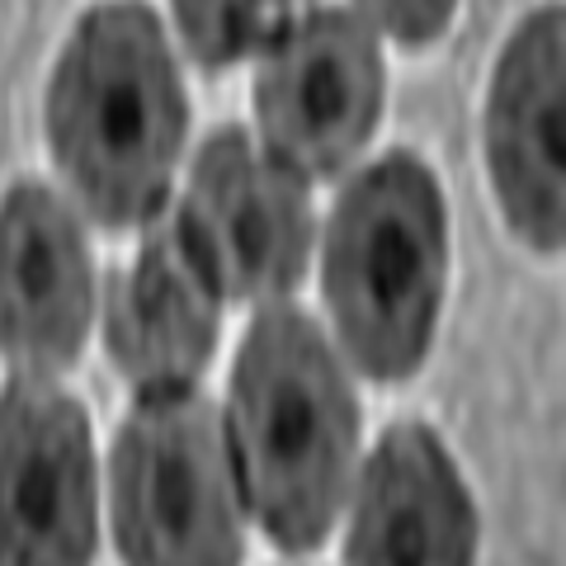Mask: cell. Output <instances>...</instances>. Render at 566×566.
<instances>
[{
  "label": "cell",
  "mask_w": 566,
  "mask_h": 566,
  "mask_svg": "<svg viewBox=\"0 0 566 566\" xmlns=\"http://www.w3.org/2000/svg\"><path fill=\"white\" fill-rule=\"evenodd\" d=\"M476 520L449 449L424 424H392L354 495L345 566H472Z\"/></svg>",
  "instance_id": "10"
},
{
  "label": "cell",
  "mask_w": 566,
  "mask_h": 566,
  "mask_svg": "<svg viewBox=\"0 0 566 566\" xmlns=\"http://www.w3.org/2000/svg\"><path fill=\"white\" fill-rule=\"evenodd\" d=\"M255 109L279 166L297 180L340 175L382 109V52L374 29L345 10L293 20L264 48Z\"/></svg>",
  "instance_id": "5"
},
{
  "label": "cell",
  "mask_w": 566,
  "mask_h": 566,
  "mask_svg": "<svg viewBox=\"0 0 566 566\" xmlns=\"http://www.w3.org/2000/svg\"><path fill=\"white\" fill-rule=\"evenodd\" d=\"M444 193L411 151L354 180L326 227V307L354 364L378 382L411 378L444 293Z\"/></svg>",
  "instance_id": "3"
},
{
  "label": "cell",
  "mask_w": 566,
  "mask_h": 566,
  "mask_svg": "<svg viewBox=\"0 0 566 566\" xmlns=\"http://www.w3.org/2000/svg\"><path fill=\"white\" fill-rule=\"evenodd\" d=\"M293 0H175V20L203 66H227L255 48H270L289 29Z\"/></svg>",
  "instance_id": "12"
},
{
  "label": "cell",
  "mask_w": 566,
  "mask_h": 566,
  "mask_svg": "<svg viewBox=\"0 0 566 566\" xmlns=\"http://www.w3.org/2000/svg\"><path fill=\"white\" fill-rule=\"evenodd\" d=\"M114 528L128 566H241L232 449L193 387L142 392L123 420Z\"/></svg>",
  "instance_id": "4"
},
{
  "label": "cell",
  "mask_w": 566,
  "mask_h": 566,
  "mask_svg": "<svg viewBox=\"0 0 566 566\" xmlns=\"http://www.w3.org/2000/svg\"><path fill=\"white\" fill-rule=\"evenodd\" d=\"M486 161L510 227L562 245V6L534 10L505 43L486 104Z\"/></svg>",
  "instance_id": "8"
},
{
  "label": "cell",
  "mask_w": 566,
  "mask_h": 566,
  "mask_svg": "<svg viewBox=\"0 0 566 566\" xmlns=\"http://www.w3.org/2000/svg\"><path fill=\"white\" fill-rule=\"evenodd\" d=\"M185 142V91L156 14L137 0L95 6L66 39L48 85V147L104 227L161 208Z\"/></svg>",
  "instance_id": "1"
},
{
  "label": "cell",
  "mask_w": 566,
  "mask_h": 566,
  "mask_svg": "<svg viewBox=\"0 0 566 566\" xmlns=\"http://www.w3.org/2000/svg\"><path fill=\"white\" fill-rule=\"evenodd\" d=\"M91 331V255L81 222L43 185L0 203V349L29 378L57 374Z\"/></svg>",
  "instance_id": "9"
},
{
  "label": "cell",
  "mask_w": 566,
  "mask_h": 566,
  "mask_svg": "<svg viewBox=\"0 0 566 566\" xmlns=\"http://www.w3.org/2000/svg\"><path fill=\"white\" fill-rule=\"evenodd\" d=\"M180 222L227 297H279L303 279L312 245L307 185L241 128H218L189 175Z\"/></svg>",
  "instance_id": "7"
},
{
  "label": "cell",
  "mask_w": 566,
  "mask_h": 566,
  "mask_svg": "<svg viewBox=\"0 0 566 566\" xmlns=\"http://www.w3.org/2000/svg\"><path fill=\"white\" fill-rule=\"evenodd\" d=\"M95 458L85 411L43 378L0 392V566H91Z\"/></svg>",
  "instance_id": "6"
},
{
  "label": "cell",
  "mask_w": 566,
  "mask_h": 566,
  "mask_svg": "<svg viewBox=\"0 0 566 566\" xmlns=\"http://www.w3.org/2000/svg\"><path fill=\"white\" fill-rule=\"evenodd\" d=\"M218 297L180 212L156 218L109 293V354L118 374L137 392L189 387L218 345Z\"/></svg>",
  "instance_id": "11"
},
{
  "label": "cell",
  "mask_w": 566,
  "mask_h": 566,
  "mask_svg": "<svg viewBox=\"0 0 566 566\" xmlns=\"http://www.w3.org/2000/svg\"><path fill=\"white\" fill-rule=\"evenodd\" d=\"M354 411L345 368L307 312L270 303L232 368V453L260 528L289 553L326 534L354 472Z\"/></svg>",
  "instance_id": "2"
},
{
  "label": "cell",
  "mask_w": 566,
  "mask_h": 566,
  "mask_svg": "<svg viewBox=\"0 0 566 566\" xmlns=\"http://www.w3.org/2000/svg\"><path fill=\"white\" fill-rule=\"evenodd\" d=\"M359 6L397 43L420 48V43H434L449 29V14L458 0H359Z\"/></svg>",
  "instance_id": "13"
}]
</instances>
